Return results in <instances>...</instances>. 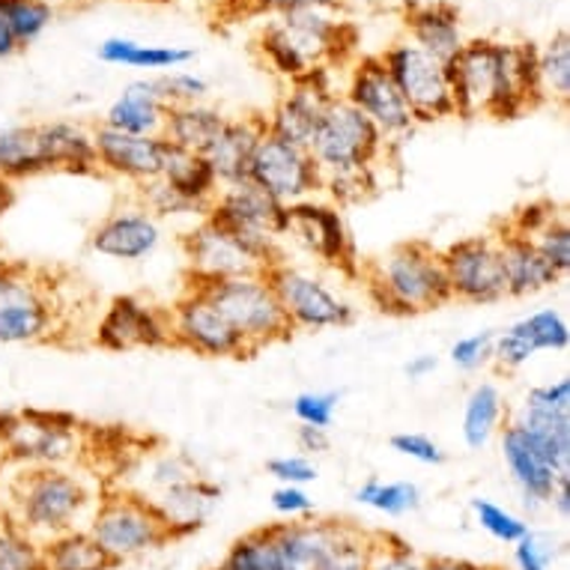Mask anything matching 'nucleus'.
Listing matches in <instances>:
<instances>
[{
	"label": "nucleus",
	"instance_id": "nucleus-1",
	"mask_svg": "<svg viewBox=\"0 0 570 570\" xmlns=\"http://www.w3.org/2000/svg\"><path fill=\"white\" fill-rule=\"evenodd\" d=\"M458 117L514 120L541 102L534 81V46L469 39L449 60Z\"/></svg>",
	"mask_w": 570,
	"mask_h": 570
},
{
	"label": "nucleus",
	"instance_id": "nucleus-2",
	"mask_svg": "<svg viewBox=\"0 0 570 570\" xmlns=\"http://www.w3.org/2000/svg\"><path fill=\"white\" fill-rule=\"evenodd\" d=\"M311 159L323 177V191L358 200L374 188L376 159L385 153L383 135L344 96H335L311 138Z\"/></svg>",
	"mask_w": 570,
	"mask_h": 570
},
{
	"label": "nucleus",
	"instance_id": "nucleus-3",
	"mask_svg": "<svg viewBox=\"0 0 570 570\" xmlns=\"http://www.w3.org/2000/svg\"><path fill=\"white\" fill-rule=\"evenodd\" d=\"M353 39V28L337 16V7H296L266 21L257 48L278 76L302 81L344 60Z\"/></svg>",
	"mask_w": 570,
	"mask_h": 570
},
{
	"label": "nucleus",
	"instance_id": "nucleus-4",
	"mask_svg": "<svg viewBox=\"0 0 570 570\" xmlns=\"http://www.w3.org/2000/svg\"><path fill=\"white\" fill-rule=\"evenodd\" d=\"M367 296L385 314L415 317L451 302L440 248L428 243H401L365 269Z\"/></svg>",
	"mask_w": 570,
	"mask_h": 570
},
{
	"label": "nucleus",
	"instance_id": "nucleus-5",
	"mask_svg": "<svg viewBox=\"0 0 570 570\" xmlns=\"http://www.w3.org/2000/svg\"><path fill=\"white\" fill-rule=\"evenodd\" d=\"M94 508L96 499L81 475L63 466H28L12 481L7 514L42 543L81 529L78 523L90 520Z\"/></svg>",
	"mask_w": 570,
	"mask_h": 570
},
{
	"label": "nucleus",
	"instance_id": "nucleus-6",
	"mask_svg": "<svg viewBox=\"0 0 570 570\" xmlns=\"http://www.w3.org/2000/svg\"><path fill=\"white\" fill-rule=\"evenodd\" d=\"M87 532L102 547L114 568L177 541L150 499L144 493H129V490H114L96 499L94 514L87 520Z\"/></svg>",
	"mask_w": 570,
	"mask_h": 570
},
{
	"label": "nucleus",
	"instance_id": "nucleus-7",
	"mask_svg": "<svg viewBox=\"0 0 570 570\" xmlns=\"http://www.w3.org/2000/svg\"><path fill=\"white\" fill-rule=\"evenodd\" d=\"M60 299L28 263H0V344H48L60 332Z\"/></svg>",
	"mask_w": 570,
	"mask_h": 570
},
{
	"label": "nucleus",
	"instance_id": "nucleus-8",
	"mask_svg": "<svg viewBox=\"0 0 570 570\" xmlns=\"http://www.w3.org/2000/svg\"><path fill=\"white\" fill-rule=\"evenodd\" d=\"M197 284V281H191ZM213 302L218 314L234 326V332L245 341L248 353H261L263 346L278 344L293 335L291 323L284 317L278 296L272 291L266 275H236V278L204 281L197 284Z\"/></svg>",
	"mask_w": 570,
	"mask_h": 570
},
{
	"label": "nucleus",
	"instance_id": "nucleus-9",
	"mask_svg": "<svg viewBox=\"0 0 570 570\" xmlns=\"http://www.w3.org/2000/svg\"><path fill=\"white\" fill-rule=\"evenodd\" d=\"M284 570H365L371 534L341 520H291L275 525Z\"/></svg>",
	"mask_w": 570,
	"mask_h": 570
},
{
	"label": "nucleus",
	"instance_id": "nucleus-10",
	"mask_svg": "<svg viewBox=\"0 0 570 570\" xmlns=\"http://www.w3.org/2000/svg\"><path fill=\"white\" fill-rule=\"evenodd\" d=\"M206 218L239 236L266 269L284 261V252H281L284 206L278 200H272L257 186H252L248 179L236 183V186L218 188L216 200L206 209Z\"/></svg>",
	"mask_w": 570,
	"mask_h": 570
},
{
	"label": "nucleus",
	"instance_id": "nucleus-11",
	"mask_svg": "<svg viewBox=\"0 0 570 570\" xmlns=\"http://www.w3.org/2000/svg\"><path fill=\"white\" fill-rule=\"evenodd\" d=\"M266 281L278 296L284 317L296 332H326V328H344L355 320V308L332 291L317 272L302 269L287 261H278L266 269Z\"/></svg>",
	"mask_w": 570,
	"mask_h": 570
},
{
	"label": "nucleus",
	"instance_id": "nucleus-12",
	"mask_svg": "<svg viewBox=\"0 0 570 570\" xmlns=\"http://www.w3.org/2000/svg\"><path fill=\"white\" fill-rule=\"evenodd\" d=\"M383 60L385 72L392 76L394 87L401 90L403 102L410 105L415 122H433L454 117V96H451L449 63L440 57L421 51L410 39L394 42L376 55Z\"/></svg>",
	"mask_w": 570,
	"mask_h": 570
},
{
	"label": "nucleus",
	"instance_id": "nucleus-13",
	"mask_svg": "<svg viewBox=\"0 0 570 570\" xmlns=\"http://www.w3.org/2000/svg\"><path fill=\"white\" fill-rule=\"evenodd\" d=\"M248 183L278 200L281 206L311 200L323 191V177L305 147L287 144L263 131L248 161Z\"/></svg>",
	"mask_w": 570,
	"mask_h": 570
},
{
	"label": "nucleus",
	"instance_id": "nucleus-14",
	"mask_svg": "<svg viewBox=\"0 0 570 570\" xmlns=\"http://www.w3.org/2000/svg\"><path fill=\"white\" fill-rule=\"evenodd\" d=\"M442 269L449 278L451 299L466 305H493L508 299L505 266L493 234L466 236L442 248Z\"/></svg>",
	"mask_w": 570,
	"mask_h": 570
},
{
	"label": "nucleus",
	"instance_id": "nucleus-15",
	"mask_svg": "<svg viewBox=\"0 0 570 570\" xmlns=\"http://www.w3.org/2000/svg\"><path fill=\"white\" fill-rule=\"evenodd\" d=\"M170 344L191 350L204 358H252L245 341L234 332L206 293L197 284H188V291L174 302L168 311Z\"/></svg>",
	"mask_w": 570,
	"mask_h": 570
},
{
	"label": "nucleus",
	"instance_id": "nucleus-16",
	"mask_svg": "<svg viewBox=\"0 0 570 570\" xmlns=\"http://www.w3.org/2000/svg\"><path fill=\"white\" fill-rule=\"evenodd\" d=\"M517 424L529 433L543 460L559 475H570V380L559 376L534 385L517 412Z\"/></svg>",
	"mask_w": 570,
	"mask_h": 570
},
{
	"label": "nucleus",
	"instance_id": "nucleus-17",
	"mask_svg": "<svg viewBox=\"0 0 570 570\" xmlns=\"http://www.w3.org/2000/svg\"><path fill=\"white\" fill-rule=\"evenodd\" d=\"M341 96L353 105L355 111L365 114L371 126L383 135L385 144H397L415 129L410 105L403 102L401 90L394 87L392 76L385 72L380 57H362L350 69V81H346Z\"/></svg>",
	"mask_w": 570,
	"mask_h": 570
},
{
	"label": "nucleus",
	"instance_id": "nucleus-18",
	"mask_svg": "<svg viewBox=\"0 0 570 570\" xmlns=\"http://www.w3.org/2000/svg\"><path fill=\"white\" fill-rule=\"evenodd\" d=\"M12 458L28 466H63L78 454V421L63 412H21L0 433Z\"/></svg>",
	"mask_w": 570,
	"mask_h": 570
},
{
	"label": "nucleus",
	"instance_id": "nucleus-19",
	"mask_svg": "<svg viewBox=\"0 0 570 570\" xmlns=\"http://www.w3.org/2000/svg\"><path fill=\"white\" fill-rule=\"evenodd\" d=\"M284 239H291L305 248L311 257H317L335 269H355L353 239L344 225V216L335 206L320 204L314 197L284 206Z\"/></svg>",
	"mask_w": 570,
	"mask_h": 570
},
{
	"label": "nucleus",
	"instance_id": "nucleus-20",
	"mask_svg": "<svg viewBox=\"0 0 570 570\" xmlns=\"http://www.w3.org/2000/svg\"><path fill=\"white\" fill-rule=\"evenodd\" d=\"M96 344L108 350V353L168 346V311L156 308V305L138 299V296H114L102 317H99V323H96Z\"/></svg>",
	"mask_w": 570,
	"mask_h": 570
},
{
	"label": "nucleus",
	"instance_id": "nucleus-21",
	"mask_svg": "<svg viewBox=\"0 0 570 570\" xmlns=\"http://www.w3.org/2000/svg\"><path fill=\"white\" fill-rule=\"evenodd\" d=\"M183 252L188 261V275L197 284L204 281H222L236 278V275H266L263 266L248 245L234 236L225 227H218L216 222H204L183 239Z\"/></svg>",
	"mask_w": 570,
	"mask_h": 570
},
{
	"label": "nucleus",
	"instance_id": "nucleus-22",
	"mask_svg": "<svg viewBox=\"0 0 570 570\" xmlns=\"http://www.w3.org/2000/svg\"><path fill=\"white\" fill-rule=\"evenodd\" d=\"M90 131H94L96 168L99 170L129 179L135 186L161 177V165H165L170 147L161 135H126V131L108 129L102 122Z\"/></svg>",
	"mask_w": 570,
	"mask_h": 570
},
{
	"label": "nucleus",
	"instance_id": "nucleus-23",
	"mask_svg": "<svg viewBox=\"0 0 570 570\" xmlns=\"http://www.w3.org/2000/svg\"><path fill=\"white\" fill-rule=\"evenodd\" d=\"M570 346V326L556 308L532 311L502 332H495L493 362L502 371H520L538 353H564Z\"/></svg>",
	"mask_w": 570,
	"mask_h": 570
},
{
	"label": "nucleus",
	"instance_id": "nucleus-24",
	"mask_svg": "<svg viewBox=\"0 0 570 570\" xmlns=\"http://www.w3.org/2000/svg\"><path fill=\"white\" fill-rule=\"evenodd\" d=\"M335 96L337 94H332V87L326 85V72L291 81V90L281 96L278 105L266 117V131L308 150L311 138L320 126V117Z\"/></svg>",
	"mask_w": 570,
	"mask_h": 570
},
{
	"label": "nucleus",
	"instance_id": "nucleus-25",
	"mask_svg": "<svg viewBox=\"0 0 570 570\" xmlns=\"http://www.w3.org/2000/svg\"><path fill=\"white\" fill-rule=\"evenodd\" d=\"M161 243L159 218L150 216L144 206H120L102 218L90 234V248L99 257L117 263L147 261Z\"/></svg>",
	"mask_w": 570,
	"mask_h": 570
},
{
	"label": "nucleus",
	"instance_id": "nucleus-26",
	"mask_svg": "<svg viewBox=\"0 0 570 570\" xmlns=\"http://www.w3.org/2000/svg\"><path fill=\"white\" fill-rule=\"evenodd\" d=\"M499 449H502L508 475L523 495L525 505H550V495L561 475L543 460L538 445L529 440V433L517 421H508L505 428L499 431Z\"/></svg>",
	"mask_w": 570,
	"mask_h": 570
},
{
	"label": "nucleus",
	"instance_id": "nucleus-27",
	"mask_svg": "<svg viewBox=\"0 0 570 570\" xmlns=\"http://www.w3.org/2000/svg\"><path fill=\"white\" fill-rule=\"evenodd\" d=\"M266 131V117H227L222 131L206 147L204 159L216 174L218 186H236L248 177V161Z\"/></svg>",
	"mask_w": 570,
	"mask_h": 570
},
{
	"label": "nucleus",
	"instance_id": "nucleus-28",
	"mask_svg": "<svg viewBox=\"0 0 570 570\" xmlns=\"http://www.w3.org/2000/svg\"><path fill=\"white\" fill-rule=\"evenodd\" d=\"M403 24H406L412 46H419L421 51L440 57L445 63L466 42L463 39V24H460V12L451 3H442V0L410 3L406 12H403Z\"/></svg>",
	"mask_w": 570,
	"mask_h": 570
},
{
	"label": "nucleus",
	"instance_id": "nucleus-29",
	"mask_svg": "<svg viewBox=\"0 0 570 570\" xmlns=\"http://www.w3.org/2000/svg\"><path fill=\"white\" fill-rule=\"evenodd\" d=\"M168 117V102L159 90L156 78H140L131 81L117 94L102 117V126L126 135H161Z\"/></svg>",
	"mask_w": 570,
	"mask_h": 570
},
{
	"label": "nucleus",
	"instance_id": "nucleus-30",
	"mask_svg": "<svg viewBox=\"0 0 570 570\" xmlns=\"http://www.w3.org/2000/svg\"><path fill=\"white\" fill-rule=\"evenodd\" d=\"M499 239V252H502V266H505V284L508 296L523 299V296H534V293L550 291L559 284V275L550 263L543 261L541 252L534 248L529 236L517 234L511 227H505Z\"/></svg>",
	"mask_w": 570,
	"mask_h": 570
},
{
	"label": "nucleus",
	"instance_id": "nucleus-31",
	"mask_svg": "<svg viewBox=\"0 0 570 570\" xmlns=\"http://www.w3.org/2000/svg\"><path fill=\"white\" fill-rule=\"evenodd\" d=\"M218 495H222V490L216 484L195 475L183 481V484H174L168 490H161V493L150 495V502L156 505L161 520L170 525L174 538H186V534L197 532L206 523L209 511L216 508Z\"/></svg>",
	"mask_w": 570,
	"mask_h": 570
},
{
	"label": "nucleus",
	"instance_id": "nucleus-32",
	"mask_svg": "<svg viewBox=\"0 0 570 570\" xmlns=\"http://www.w3.org/2000/svg\"><path fill=\"white\" fill-rule=\"evenodd\" d=\"M39 140H42V156L48 170H63V174H96V150L94 131L72 120H48L37 122Z\"/></svg>",
	"mask_w": 570,
	"mask_h": 570
},
{
	"label": "nucleus",
	"instance_id": "nucleus-33",
	"mask_svg": "<svg viewBox=\"0 0 570 570\" xmlns=\"http://www.w3.org/2000/svg\"><path fill=\"white\" fill-rule=\"evenodd\" d=\"M508 424V401L502 389L490 380L478 383L463 403V421H460V436L469 451L487 449Z\"/></svg>",
	"mask_w": 570,
	"mask_h": 570
},
{
	"label": "nucleus",
	"instance_id": "nucleus-34",
	"mask_svg": "<svg viewBox=\"0 0 570 570\" xmlns=\"http://www.w3.org/2000/svg\"><path fill=\"white\" fill-rule=\"evenodd\" d=\"M159 179L161 183H168L183 200H188V204L195 206L200 216H206V209L216 200L218 188H222L218 186L216 174H213V168L206 165L204 156L177 150V147H168V156H165Z\"/></svg>",
	"mask_w": 570,
	"mask_h": 570
},
{
	"label": "nucleus",
	"instance_id": "nucleus-35",
	"mask_svg": "<svg viewBox=\"0 0 570 570\" xmlns=\"http://www.w3.org/2000/svg\"><path fill=\"white\" fill-rule=\"evenodd\" d=\"M225 111H218V108L206 102L174 105V108H168V117H165V126H161V138L177 150L204 156L206 147L213 144V138L225 126Z\"/></svg>",
	"mask_w": 570,
	"mask_h": 570
},
{
	"label": "nucleus",
	"instance_id": "nucleus-36",
	"mask_svg": "<svg viewBox=\"0 0 570 570\" xmlns=\"http://www.w3.org/2000/svg\"><path fill=\"white\" fill-rule=\"evenodd\" d=\"M99 60L108 66H122V69H144V72H174L195 60L191 48L179 46H144L126 37H108L99 42Z\"/></svg>",
	"mask_w": 570,
	"mask_h": 570
},
{
	"label": "nucleus",
	"instance_id": "nucleus-37",
	"mask_svg": "<svg viewBox=\"0 0 570 570\" xmlns=\"http://www.w3.org/2000/svg\"><path fill=\"white\" fill-rule=\"evenodd\" d=\"M48 174L42 140L33 126H0V177L10 183Z\"/></svg>",
	"mask_w": 570,
	"mask_h": 570
},
{
	"label": "nucleus",
	"instance_id": "nucleus-38",
	"mask_svg": "<svg viewBox=\"0 0 570 570\" xmlns=\"http://www.w3.org/2000/svg\"><path fill=\"white\" fill-rule=\"evenodd\" d=\"M42 568L46 570H111V559L90 538L87 529H72L42 541Z\"/></svg>",
	"mask_w": 570,
	"mask_h": 570
},
{
	"label": "nucleus",
	"instance_id": "nucleus-39",
	"mask_svg": "<svg viewBox=\"0 0 570 570\" xmlns=\"http://www.w3.org/2000/svg\"><path fill=\"white\" fill-rule=\"evenodd\" d=\"M534 81L541 102H568L570 99V37L561 30L543 48H534Z\"/></svg>",
	"mask_w": 570,
	"mask_h": 570
},
{
	"label": "nucleus",
	"instance_id": "nucleus-40",
	"mask_svg": "<svg viewBox=\"0 0 570 570\" xmlns=\"http://www.w3.org/2000/svg\"><path fill=\"white\" fill-rule=\"evenodd\" d=\"M222 570H284L278 541H275V525H263L254 532L243 534L230 543Z\"/></svg>",
	"mask_w": 570,
	"mask_h": 570
},
{
	"label": "nucleus",
	"instance_id": "nucleus-41",
	"mask_svg": "<svg viewBox=\"0 0 570 570\" xmlns=\"http://www.w3.org/2000/svg\"><path fill=\"white\" fill-rule=\"evenodd\" d=\"M355 502L383 517H406L412 511H419L421 490L412 481H380V478H367L365 484L355 490Z\"/></svg>",
	"mask_w": 570,
	"mask_h": 570
},
{
	"label": "nucleus",
	"instance_id": "nucleus-42",
	"mask_svg": "<svg viewBox=\"0 0 570 570\" xmlns=\"http://www.w3.org/2000/svg\"><path fill=\"white\" fill-rule=\"evenodd\" d=\"M0 21L12 30L21 48H28L51 28L55 7L48 0H0Z\"/></svg>",
	"mask_w": 570,
	"mask_h": 570
},
{
	"label": "nucleus",
	"instance_id": "nucleus-43",
	"mask_svg": "<svg viewBox=\"0 0 570 570\" xmlns=\"http://www.w3.org/2000/svg\"><path fill=\"white\" fill-rule=\"evenodd\" d=\"M0 570H46L42 543L24 532L7 511L0 514Z\"/></svg>",
	"mask_w": 570,
	"mask_h": 570
},
{
	"label": "nucleus",
	"instance_id": "nucleus-44",
	"mask_svg": "<svg viewBox=\"0 0 570 570\" xmlns=\"http://www.w3.org/2000/svg\"><path fill=\"white\" fill-rule=\"evenodd\" d=\"M472 514H475V523L481 525V532H487L493 541L505 543V547H514L525 532H529V523L523 517H517L514 511L495 505L490 499H472L469 502Z\"/></svg>",
	"mask_w": 570,
	"mask_h": 570
},
{
	"label": "nucleus",
	"instance_id": "nucleus-45",
	"mask_svg": "<svg viewBox=\"0 0 570 570\" xmlns=\"http://www.w3.org/2000/svg\"><path fill=\"white\" fill-rule=\"evenodd\" d=\"M365 570H424V559L397 534H371Z\"/></svg>",
	"mask_w": 570,
	"mask_h": 570
},
{
	"label": "nucleus",
	"instance_id": "nucleus-46",
	"mask_svg": "<svg viewBox=\"0 0 570 570\" xmlns=\"http://www.w3.org/2000/svg\"><path fill=\"white\" fill-rule=\"evenodd\" d=\"M529 239L534 243V248L541 252V257L550 263L559 278H564L570 269V227L568 222L561 218V213L543 222L534 234H529Z\"/></svg>",
	"mask_w": 570,
	"mask_h": 570
},
{
	"label": "nucleus",
	"instance_id": "nucleus-47",
	"mask_svg": "<svg viewBox=\"0 0 570 570\" xmlns=\"http://www.w3.org/2000/svg\"><path fill=\"white\" fill-rule=\"evenodd\" d=\"M493 328H484V332H472V335L458 337L449 350L451 365L463 371V374H475L481 367H487L493 362Z\"/></svg>",
	"mask_w": 570,
	"mask_h": 570
},
{
	"label": "nucleus",
	"instance_id": "nucleus-48",
	"mask_svg": "<svg viewBox=\"0 0 570 570\" xmlns=\"http://www.w3.org/2000/svg\"><path fill=\"white\" fill-rule=\"evenodd\" d=\"M337 403H341V394L337 392H302L293 397L291 410L293 419L305 424V428L328 431L337 415Z\"/></svg>",
	"mask_w": 570,
	"mask_h": 570
},
{
	"label": "nucleus",
	"instance_id": "nucleus-49",
	"mask_svg": "<svg viewBox=\"0 0 570 570\" xmlns=\"http://www.w3.org/2000/svg\"><path fill=\"white\" fill-rule=\"evenodd\" d=\"M156 81H159V90L161 96H165L168 108H174V105L204 102L206 94H209V85H206L204 78L195 76V72H186V69L165 72V76H159Z\"/></svg>",
	"mask_w": 570,
	"mask_h": 570
},
{
	"label": "nucleus",
	"instance_id": "nucleus-50",
	"mask_svg": "<svg viewBox=\"0 0 570 570\" xmlns=\"http://www.w3.org/2000/svg\"><path fill=\"white\" fill-rule=\"evenodd\" d=\"M394 454H401V458L412 460V463H421V466H442L445 463V451L433 436L428 433H415V431H403L394 433L392 440H389Z\"/></svg>",
	"mask_w": 570,
	"mask_h": 570
},
{
	"label": "nucleus",
	"instance_id": "nucleus-51",
	"mask_svg": "<svg viewBox=\"0 0 570 570\" xmlns=\"http://www.w3.org/2000/svg\"><path fill=\"white\" fill-rule=\"evenodd\" d=\"M140 188V206L150 213V216H188V213H197L195 206L183 200V197L161 179H153V183H144Z\"/></svg>",
	"mask_w": 570,
	"mask_h": 570
},
{
	"label": "nucleus",
	"instance_id": "nucleus-52",
	"mask_svg": "<svg viewBox=\"0 0 570 570\" xmlns=\"http://www.w3.org/2000/svg\"><path fill=\"white\" fill-rule=\"evenodd\" d=\"M266 472H269L278 484L291 487H308L320 478L317 463L305 454H281V458H272L266 463Z\"/></svg>",
	"mask_w": 570,
	"mask_h": 570
},
{
	"label": "nucleus",
	"instance_id": "nucleus-53",
	"mask_svg": "<svg viewBox=\"0 0 570 570\" xmlns=\"http://www.w3.org/2000/svg\"><path fill=\"white\" fill-rule=\"evenodd\" d=\"M556 561V543L538 532H529L514 543V568L517 570H552Z\"/></svg>",
	"mask_w": 570,
	"mask_h": 570
},
{
	"label": "nucleus",
	"instance_id": "nucleus-54",
	"mask_svg": "<svg viewBox=\"0 0 570 570\" xmlns=\"http://www.w3.org/2000/svg\"><path fill=\"white\" fill-rule=\"evenodd\" d=\"M197 469L188 463L183 454H165L150 466V478H147V484H150V495L161 493V490H168L174 484H183L188 478H195ZM147 495V499H150Z\"/></svg>",
	"mask_w": 570,
	"mask_h": 570
},
{
	"label": "nucleus",
	"instance_id": "nucleus-55",
	"mask_svg": "<svg viewBox=\"0 0 570 570\" xmlns=\"http://www.w3.org/2000/svg\"><path fill=\"white\" fill-rule=\"evenodd\" d=\"M272 511L278 517H284L287 523L291 520H305V517L314 514V499H311L308 487H291L278 484L269 495Z\"/></svg>",
	"mask_w": 570,
	"mask_h": 570
},
{
	"label": "nucleus",
	"instance_id": "nucleus-56",
	"mask_svg": "<svg viewBox=\"0 0 570 570\" xmlns=\"http://www.w3.org/2000/svg\"><path fill=\"white\" fill-rule=\"evenodd\" d=\"M252 3L254 10L278 16V12L296 10V7H341L344 0H252Z\"/></svg>",
	"mask_w": 570,
	"mask_h": 570
},
{
	"label": "nucleus",
	"instance_id": "nucleus-57",
	"mask_svg": "<svg viewBox=\"0 0 570 570\" xmlns=\"http://www.w3.org/2000/svg\"><path fill=\"white\" fill-rule=\"evenodd\" d=\"M296 442H299V449L305 451V458L311 454H323L328 451L332 440H328V431H320V428H305L299 424V431H296Z\"/></svg>",
	"mask_w": 570,
	"mask_h": 570
},
{
	"label": "nucleus",
	"instance_id": "nucleus-58",
	"mask_svg": "<svg viewBox=\"0 0 570 570\" xmlns=\"http://www.w3.org/2000/svg\"><path fill=\"white\" fill-rule=\"evenodd\" d=\"M436 367H440V358H436V355H433V353H419V355H412L410 362L403 365V374L419 383V380H428V376H431L433 371H436Z\"/></svg>",
	"mask_w": 570,
	"mask_h": 570
},
{
	"label": "nucleus",
	"instance_id": "nucleus-59",
	"mask_svg": "<svg viewBox=\"0 0 570 570\" xmlns=\"http://www.w3.org/2000/svg\"><path fill=\"white\" fill-rule=\"evenodd\" d=\"M424 570H495V568H487V564H475V561H466V559L433 556V559H424Z\"/></svg>",
	"mask_w": 570,
	"mask_h": 570
},
{
	"label": "nucleus",
	"instance_id": "nucleus-60",
	"mask_svg": "<svg viewBox=\"0 0 570 570\" xmlns=\"http://www.w3.org/2000/svg\"><path fill=\"white\" fill-rule=\"evenodd\" d=\"M550 505L561 520H570V475L559 478V484H556L550 495Z\"/></svg>",
	"mask_w": 570,
	"mask_h": 570
},
{
	"label": "nucleus",
	"instance_id": "nucleus-61",
	"mask_svg": "<svg viewBox=\"0 0 570 570\" xmlns=\"http://www.w3.org/2000/svg\"><path fill=\"white\" fill-rule=\"evenodd\" d=\"M21 46H19V39L12 37V30L0 21V60H7V57L12 55H19Z\"/></svg>",
	"mask_w": 570,
	"mask_h": 570
},
{
	"label": "nucleus",
	"instance_id": "nucleus-62",
	"mask_svg": "<svg viewBox=\"0 0 570 570\" xmlns=\"http://www.w3.org/2000/svg\"><path fill=\"white\" fill-rule=\"evenodd\" d=\"M12 204H16V183L0 177V216H3V213H10Z\"/></svg>",
	"mask_w": 570,
	"mask_h": 570
},
{
	"label": "nucleus",
	"instance_id": "nucleus-63",
	"mask_svg": "<svg viewBox=\"0 0 570 570\" xmlns=\"http://www.w3.org/2000/svg\"><path fill=\"white\" fill-rule=\"evenodd\" d=\"M362 3H365V7H383L385 0H362Z\"/></svg>",
	"mask_w": 570,
	"mask_h": 570
},
{
	"label": "nucleus",
	"instance_id": "nucleus-64",
	"mask_svg": "<svg viewBox=\"0 0 570 570\" xmlns=\"http://www.w3.org/2000/svg\"><path fill=\"white\" fill-rule=\"evenodd\" d=\"M213 570H222V568H213Z\"/></svg>",
	"mask_w": 570,
	"mask_h": 570
}]
</instances>
